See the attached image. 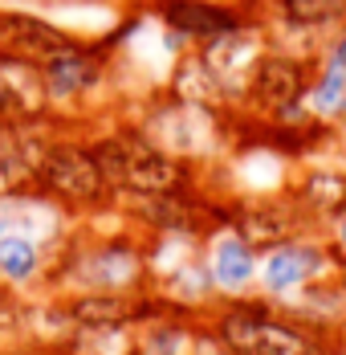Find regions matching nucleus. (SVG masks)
I'll use <instances>...</instances> for the list:
<instances>
[{"mask_svg":"<svg viewBox=\"0 0 346 355\" xmlns=\"http://www.w3.org/2000/svg\"><path fill=\"white\" fill-rule=\"evenodd\" d=\"M94 159L102 168V180L122 184V188H131L138 196H163V192H172V184L179 180V168L159 147L138 143V139H106V143H98Z\"/></svg>","mask_w":346,"mask_h":355,"instance_id":"nucleus-1","label":"nucleus"},{"mask_svg":"<svg viewBox=\"0 0 346 355\" xmlns=\"http://www.w3.org/2000/svg\"><path fill=\"white\" fill-rule=\"evenodd\" d=\"M78 37H69L62 25L37 17L29 8H8L0 4V53L21 58L29 66H49L66 53H78Z\"/></svg>","mask_w":346,"mask_h":355,"instance_id":"nucleus-2","label":"nucleus"},{"mask_svg":"<svg viewBox=\"0 0 346 355\" xmlns=\"http://www.w3.org/2000/svg\"><path fill=\"white\" fill-rule=\"evenodd\" d=\"M204 66L212 70V78L220 82V90H248V82H253V73L261 66V41L257 33H248V29H228V33L212 37L204 49Z\"/></svg>","mask_w":346,"mask_h":355,"instance_id":"nucleus-3","label":"nucleus"},{"mask_svg":"<svg viewBox=\"0 0 346 355\" xmlns=\"http://www.w3.org/2000/svg\"><path fill=\"white\" fill-rule=\"evenodd\" d=\"M49 98L41 66L0 53V123H29Z\"/></svg>","mask_w":346,"mask_h":355,"instance_id":"nucleus-4","label":"nucleus"},{"mask_svg":"<svg viewBox=\"0 0 346 355\" xmlns=\"http://www.w3.org/2000/svg\"><path fill=\"white\" fill-rule=\"evenodd\" d=\"M41 172H45V180H49L62 196H73V200H94L106 184L98 159L86 155V151H73V147H53V151H45Z\"/></svg>","mask_w":346,"mask_h":355,"instance_id":"nucleus-5","label":"nucleus"},{"mask_svg":"<svg viewBox=\"0 0 346 355\" xmlns=\"http://www.w3.org/2000/svg\"><path fill=\"white\" fill-rule=\"evenodd\" d=\"M45 147L25 131V123H0V192H21L37 176Z\"/></svg>","mask_w":346,"mask_h":355,"instance_id":"nucleus-6","label":"nucleus"},{"mask_svg":"<svg viewBox=\"0 0 346 355\" xmlns=\"http://www.w3.org/2000/svg\"><path fill=\"white\" fill-rule=\"evenodd\" d=\"M228 339L244 355H313L298 331L265 319H228Z\"/></svg>","mask_w":346,"mask_h":355,"instance_id":"nucleus-7","label":"nucleus"},{"mask_svg":"<svg viewBox=\"0 0 346 355\" xmlns=\"http://www.w3.org/2000/svg\"><path fill=\"white\" fill-rule=\"evenodd\" d=\"M248 86H253L257 103H265V107H273V110H285L302 98V70L289 58H261V66H257Z\"/></svg>","mask_w":346,"mask_h":355,"instance_id":"nucleus-8","label":"nucleus"},{"mask_svg":"<svg viewBox=\"0 0 346 355\" xmlns=\"http://www.w3.org/2000/svg\"><path fill=\"white\" fill-rule=\"evenodd\" d=\"M163 21L179 29V33H192V37H220L228 29H237V17L228 8H216V4H204V0H172L163 8Z\"/></svg>","mask_w":346,"mask_h":355,"instance_id":"nucleus-9","label":"nucleus"},{"mask_svg":"<svg viewBox=\"0 0 346 355\" xmlns=\"http://www.w3.org/2000/svg\"><path fill=\"white\" fill-rule=\"evenodd\" d=\"M41 73H45L49 98H73V94H82V90L94 86L98 66H94V58H86V49H78V53H66V58L41 66Z\"/></svg>","mask_w":346,"mask_h":355,"instance_id":"nucleus-10","label":"nucleus"},{"mask_svg":"<svg viewBox=\"0 0 346 355\" xmlns=\"http://www.w3.org/2000/svg\"><path fill=\"white\" fill-rule=\"evenodd\" d=\"M155 135L172 151H196L204 143L200 139L204 135V110L192 107V103H183V107H175V110H163L155 119Z\"/></svg>","mask_w":346,"mask_h":355,"instance_id":"nucleus-11","label":"nucleus"},{"mask_svg":"<svg viewBox=\"0 0 346 355\" xmlns=\"http://www.w3.org/2000/svg\"><path fill=\"white\" fill-rule=\"evenodd\" d=\"M318 270V253L313 249H277L265 266V286L273 290H289V286L306 282Z\"/></svg>","mask_w":346,"mask_h":355,"instance_id":"nucleus-12","label":"nucleus"},{"mask_svg":"<svg viewBox=\"0 0 346 355\" xmlns=\"http://www.w3.org/2000/svg\"><path fill=\"white\" fill-rule=\"evenodd\" d=\"M212 270H216V282L220 286H241V282L253 278V253H248V245H241L237 237H224V241H216Z\"/></svg>","mask_w":346,"mask_h":355,"instance_id":"nucleus-13","label":"nucleus"},{"mask_svg":"<svg viewBox=\"0 0 346 355\" xmlns=\"http://www.w3.org/2000/svg\"><path fill=\"white\" fill-rule=\"evenodd\" d=\"M346 107V62H330V70L322 73V82L310 90V110L313 114H338Z\"/></svg>","mask_w":346,"mask_h":355,"instance_id":"nucleus-14","label":"nucleus"},{"mask_svg":"<svg viewBox=\"0 0 346 355\" xmlns=\"http://www.w3.org/2000/svg\"><path fill=\"white\" fill-rule=\"evenodd\" d=\"M0 270L8 274V278H29L37 270V245L33 237H21V233H4L0 237Z\"/></svg>","mask_w":346,"mask_h":355,"instance_id":"nucleus-15","label":"nucleus"},{"mask_svg":"<svg viewBox=\"0 0 346 355\" xmlns=\"http://www.w3.org/2000/svg\"><path fill=\"white\" fill-rule=\"evenodd\" d=\"M338 233H343V245H346V216H343V229H338Z\"/></svg>","mask_w":346,"mask_h":355,"instance_id":"nucleus-16","label":"nucleus"}]
</instances>
